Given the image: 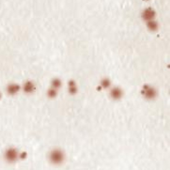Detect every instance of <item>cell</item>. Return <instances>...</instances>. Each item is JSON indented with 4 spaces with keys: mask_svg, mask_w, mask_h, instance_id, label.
Masks as SVG:
<instances>
[{
    "mask_svg": "<svg viewBox=\"0 0 170 170\" xmlns=\"http://www.w3.org/2000/svg\"><path fill=\"white\" fill-rule=\"evenodd\" d=\"M63 159H64V156H63V153L60 150H53L50 154V160L53 163L58 164V163L63 162Z\"/></svg>",
    "mask_w": 170,
    "mask_h": 170,
    "instance_id": "cell-1",
    "label": "cell"
},
{
    "mask_svg": "<svg viewBox=\"0 0 170 170\" xmlns=\"http://www.w3.org/2000/svg\"><path fill=\"white\" fill-rule=\"evenodd\" d=\"M5 157H6V160H7L8 162L13 163V162H15V161L17 160V158H18V153H17V151H16L15 150L11 149V150H7V152H6V154H5Z\"/></svg>",
    "mask_w": 170,
    "mask_h": 170,
    "instance_id": "cell-2",
    "label": "cell"
}]
</instances>
